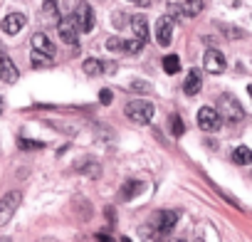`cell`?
I'll list each match as a JSON object with an SVG mask.
<instances>
[{"mask_svg": "<svg viewBox=\"0 0 252 242\" xmlns=\"http://www.w3.org/2000/svg\"><path fill=\"white\" fill-rule=\"evenodd\" d=\"M84 72H87L89 77L111 74V72H116V64H111V62H101V60H94V57H89V60H84Z\"/></svg>", "mask_w": 252, "mask_h": 242, "instance_id": "7c38bea8", "label": "cell"}, {"mask_svg": "<svg viewBox=\"0 0 252 242\" xmlns=\"http://www.w3.org/2000/svg\"><path fill=\"white\" fill-rule=\"evenodd\" d=\"M45 144L42 141H28V139H20V149H42Z\"/></svg>", "mask_w": 252, "mask_h": 242, "instance_id": "d4e9b609", "label": "cell"}, {"mask_svg": "<svg viewBox=\"0 0 252 242\" xmlns=\"http://www.w3.org/2000/svg\"><path fill=\"white\" fill-rule=\"evenodd\" d=\"M218 114H220V119L230 121V124H237V121H242V116H245L240 101L232 94H222L218 99Z\"/></svg>", "mask_w": 252, "mask_h": 242, "instance_id": "7a4b0ae2", "label": "cell"}, {"mask_svg": "<svg viewBox=\"0 0 252 242\" xmlns=\"http://www.w3.org/2000/svg\"><path fill=\"white\" fill-rule=\"evenodd\" d=\"M124 114L129 116L134 124L146 126V124H151V121H154L156 106L151 101H129V104H126V109H124Z\"/></svg>", "mask_w": 252, "mask_h": 242, "instance_id": "6da1fadb", "label": "cell"}, {"mask_svg": "<svg viewBox=\"0 0 252 242\" xmlns=\"http://www.w3.org/2000/svg\"><path fill=\"white\" fill-rule=\"evenodd\" d=\"M74 25L79 32H92L94 30V8L87 3V0H79L74 8Z\"/></svg>", "mask_w": 252, "mask_h": 242, "instance_id": "277c9868", "label": "cell"}, {"mask_svg": "<svg viewBox=\"0 0 252 242\" xmlns=\"http://www.w3.org/2000/svg\"><path fill=\"white\" fill-rule=\"evenodd\" d=\"M195 242H203V240H195Z\"/></svg>", "mask_w": 252, "mask_h": 242, "instance_id": "d590c367", "label": "cell"}, {"mask_svg": "<svg viewBox=\"0 0 252 242\" xmlns=\"http://www.w3.org/2000/svg\"><path fill=\"white\" fill-rule=\"evenodd\" d=\"M129 89H131V91H139V94H149V91H151V84H149V82L136 79V82H131V84H129Z\"/></svg>", "mask_w": 252, "mask_h": 242, "instance_id": "cb8c5ba5", "label": "cell"}, {"mask_svg": "<svg viewBox=\"0 0 252 242\" xmlns=\"http://www.w3.org/2000/svg\"><path fill=\"white\" fill-rule=\"evenodd\" d=\"M171 242H183V240H171Z\"/></svg>", "mask_w": 252, "mask_h": 242, "instance_id": "e575fe53", "label": "cell"}, {"mask_svg": "<svg viewBox=\"0 0 252 242\" xmlns=\"http://www.w3.org/2000/svg\"><path fill=\"white\" fill-rule=\"evenodd\" d=\"M176 222H178V212H176V210H158V212H154V217H151L149 225L166 237V235L176 227Z\"/></svg>", "mask_w": 252, "mask_h": 242, "instance_id": "5b68a950", "label": "cell"}, {"mask_svg": "<svg viewBox=\"0 0 252 242\" xmlns=\"http://www.w3.org/2000/svg\"><path fill=\"white\" fill-rule=\"evenodd\" d=\"M168 129H171V134H173V136H183V134H186L183 119H181L178 114H171V116H168Z\"/></svg>", "mask_w": 252, "mask_h": 242, "instance_id": "ffe728a7", "label": "cell"}, {"mask_svg": "<svg viewBox=\"0 0 252 242\" xmlns=\"http://www.w3.org/2000/svg\"><path fill=\"white\" fill-rule=\"evenodd\" d=\"M247 94H250V99H252V84H250V87H247Z\"/></svg>", "mask_w": 252, "mask_h": 242, "instance_id": "4dcf8cb0", "label": "cell"}, {"mask_svg": "<svg viewBox=\"0 0 252 242\" xmlns=\"http://www.w3.org/2000/svg\"><path fill=\"white\" fill-rule=\"evenodd\" d=\"M0 242H13V240H10V237H3V240H0Z\"/></svg>", "mask_w": 252, "mask_h": 242, "instance_id": "d6a6232c", "label": "cell"}, {"mask_svg": "<svg viewBox=\"0 0 252 242\" xmlns=\"http://www.w3.org/2000/svg\"><path fill=\"white\" fill-rule=\"evenodd\" d=\"M141 190H144V183H141V181H126V183L121 185V190H119V198H121V200H134Z\"/></svg>", "mask_w": 252, "mask_h": 242, "instance_id": "2e32d148", "label": "cell"}, {"mask_svg": "<svg viewBox=\"0 0 252 242\" xmlns=\"http://www.w3.org/2000/svg\"><path fill=\"white\" fill-rule=\"evenodd\" d=\"M32 50L45 55V57H55V45L50 42V37L45 32H35L32 35Z\"/></svg>", "mask_w": 252, "mask_h": 242, "instance_id": "4fadbf2b", "label": "cell"}, {"mask_svg": "<svg viewBox=\"0 0 252 242\" xmlns=\"http://www.w3.org/2000/svg\"><path fill=\"white\" fill-rule=\"evenodd\" d=\"M57 30H60L62 42L72 45L74 52H77V50H79V30H77V25H74V18H64V20H60Z\"/></svg>", "mask_w": 252, "mask_h": 242, "instance_id": "ba28073f", "label": "cell"}, {"mask_svg": "<svg viewBox=\"0 0 252 242\" xmlns=\"http://www.w3.org/2000/svg\"><path fill=\"white\" fill-rule=\"evenodd\" d=\"M106 50H109V52H126V40H121V37H109V40H106Z\"/></svg>", "mask_w": 252, "mask_h": 242, "instance_id": "7402d4cb", "label": "cell"}, {"mask_svg": "<svg viewBox=\"0 0 252 242\" xmlns=\"http://www.w3.org/2000/svg\"><path fill=\"white\" fill-rule=\"evenodd\" d=\"M25 23H28V18H25L23 13H10V15H5V18H3L0 28H3V32H5V35H18V32L25 28Z\"/></svg>", "mask_w": 252, "mask_h": 242, "instance_id": "8fae6325", "label": "cell"}, {"mask_svg": "<svg viewBox=\"0 0 252 242\" xmlns=\"http://www.w3.org/2000/svg\"><path fill=\"white\" fill-rule=\"evenodd\" d=\"M20 203H23V193L20 190H10V193H5L3 198H0V227L13 220V215L20 208Z\"/></svg>", "mask_w": 252, "mask_h": 242, "instance_id": "3957f363", "label": "cell"}, {"mask_svg": "<svg viewBox=\"0 0 252 242\" xmlns=\"http://www.w3.org/2000/svg\"><path fill=\"white\" fill-rule=\"evenodd\" d=\"M96 240H99V242H114V240H111V237H106L104 232H99V235H96Z\"/></svg>", "mask_w": 252, "mask_h": 242, "instance_id": "83f0119b", "label": "cell"}, {"mask_svg": "<svg viewBox=\"0 0 252 242\" xmlns=\"http://www.w3.org/2000/svg\"><path fill=\"white\" fill-rule=\"evenodd\" d=\"M139 235H141V240H144V242H161V240H163V235H161V232H156L149 222H146V225H141Z\"/></svg>", "mask_w": 252, "mask_h": 242, "instance_id": "d6986e66", "label": "cell"}, {"mask_svg": "<svg viewBox=\"0 0 252 242\" xmlns=\"http://www.w3.org/2000/svg\"><path fill=\"white\" fill-rule=\"evenodd\" d=\"M111 99H114V96H111V91H109V89H104V91L99 94V101H101V104H111Z\"/></svg>", "mask_w": 252, "mask_h": 242, "instance_id": "4316f807", "label": "cell"}, {"mask_svg": "<svg viewBox=\"0 0 252 242\" xmlns=\"http://www.w3.org/2000/svg\"><path fill=\"white\" fill-rule=\"evenodd\" d=\"M5 111V101H3V96H0V114Z\"/></svg>", "mask_w": 252, "mask_h": 242, "instance_id": "f1b7e54d", "label": "cell"}, {"mask_svg": "<svg viewBox=\"0 0 252 242\" xmlns=\"http://www.w3.org/2000/svg\"><path fill=\"white\" fill-rule=\"evenodd\" d=\"M198 126L203 131H220L222 119H220V114H218L215 106H200L198 109Z\"/></svg>", "mask_w": 252, "mask_h": 242, "instance_id": "8992f818", "label": "cell"}, {"mask_svg": "<svg viewBox=\"0 0 252 242\" xmlns=\"http://www.w3.org/2000/svg\"><path fill=\"white\" fill-rule=\"evenodd\" d=\"M18 67L13 64V60L3 52V50H0V79H3L5 84H15L18 82Z\"/></svg>", "mask_w": 252, "mask_h": 242, "instance_id": "30bf717a", "label": "cell"}, {"mask_svg": "<svg viewBox=\"0 0 252 242\" xmlns=\"http://www.w3.org/2000/svg\"><path fill=\"white\" fill-rule=\"evenodd\" d=\"M173 28H176V20L173 15H161L156 20V40L161 47H168L171 40H173Z\"/></svg>", "mask_w": 252, "mask_h": 242, "instance_id": "52a82bcc", "label": "cell"}, {"mask_svg": "<svg viewBox=\"0 0 252 242\" xmlns=\"http://www.w3.org/2000/svg\"><path fill=\"white\" fill-rule=\"evenodd\" d=\"M163 72L166 74H178L181 72V57L178 55H166L163 57Z\"/></svg>", "mask_w": 252, "mask_h": 242, "instance_id": "ac0fdd59", "label": "cell"}, {"mask_svg": "<svg viewBox=\"0 0 252 242\" xmlns=\"http://www.w3.org/2000/svg\"><path fill=\"white\" fill-rule=\"evenodd\" d=\"M129 3H141V5H144V3H146V0H129Z\"/></svg>", "mask_w": 252, "mask_h": 242, "instance_id": "f546056e", "label": "cell"}, {"mask_svg": "<svg viewBox=\"0 0 252 242\" xmlns=\"http://www.w3.org/2000/svg\"><path fill=\"white\" fill-rule=\"evenodd\" d=\"M203 67H205L210 74H222L225 67H227V62H225L222 52H218V50H208V52L203 55Z\"/></svg>", "mask_w": 252, "mask_h": 242, "instance_id": "9c48e42d", "label": "cell"}, {"mask_svg": "<svg viewBox=\"0 0 252 242\" xmlns=\"http://www.w3.org/2000/svg\"><path fill=\"white\" fill-rule=\"evenodd\" d=\"M232 163H237V166H250V163H252V151H250L247 146H237V149L232 151Z\"/></svg>", "mask_w": 252, "mask_h": 242, "instance_id": "e0dca14e", "label": "cell"}, {"mask_svg": "<svg viewBox=\"0 0 252 242\" xmlns=\"http://www.w3.org/2000/svg\"><path fill=\"white\" fill-rule=\"evenodd\" d=\"M200 87H203L200 72H198V69H190V72L186 74V82H183V94H186V96H195V94L200 91Z\"/></svg>", "mask_w": 252, "mask_h": 242, "instance_id": "9a60e30c", "label": "cell"}, {"mask_svg": "<svg viewBox=\"0 0 252 242\" xmlns=\"http://www.w3.org/2000/svg\"><path fill=\"white\" fill-rule=\"evenodd\" d=\"M30 60H32V67H50V64H52V57H45V55H40V52H35V50H32Z\"/></svg>", "mask_w": 252, "mask_h": 242, "instance_id": "603a6c76", "label": "cell"}, {"mask_svg": "<svg viewBox=\"0 0 252 242\" xmlns=\"http://www.w3.org/2000/svg\"><path fill=\"white\" fill-rule=\"evenodd\" d=\"M131 30H134V35L141 45L149 42V20H146V15H134L131 18Z\"/></svg>", "mask_w": 252, "mask_h": 242, "instance_id": "5bb4252c", "label": "cell"}, {"mask_svg": "<svg viewBox=\"0 0 252 242\" xmlns=\"http://www.w3.org/2000/svg\"><path fill=\"white\" fill-rule=\"evenodd\" d=\"M121 242H131V240H129V237H121Z\"/></svg>", "mask_w": 252, "mask_h": 242, "instance_id": "836d02e7", "label": "cell"}, {"mask_svg": "<svg viewBox=\"0 0 252 242\" xmlns=\"http://www.w3.org/2000/svg\"><path fill=\"white\" fill-rule=\"evenodd\" d=\"M181 5L188 15H198L203 10V0H181Z\"/></svg>", "mask_w": 252, "mask_h": 242, "instance_id": "44dd1931", "label": "cell"}, {"mask_svg": "<svg viewBox=\"0 0 252 242\" xmlns=\"http://www.w3.org/2000/svg\"><path fill=\"white\" fill-rule=\"evenodd\" d=\"M222 32H225L227 37H245V32H242V30H235V28H232V30H230V28H222Z\"/></svg>", "mask_w": 252, "mask_h": 242, "instance_id": "484cf974", "label": "cell"}, {"mask_svg": "<svg viewBox=\"0 0 252 242\" xmlns=\"http://www.w3.org/2000/svg\"><path fill=\"white\" fill-rule=\"evenodd\" d=\"M40 242H57V240H50V237H45V240H40Z\"/></svg>", "mask_w": 252, "mask_h": 242, "instance_id": "1f68e13d", "label": "cell"}]
</instances>
